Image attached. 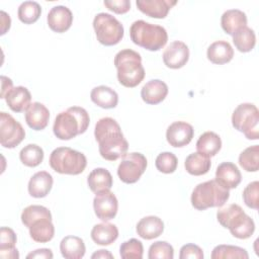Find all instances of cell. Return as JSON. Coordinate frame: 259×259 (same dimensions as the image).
I'll return each instance as SVG.
<instances>
[{
	"instance_id": "43",
	"label": "cell",
	"mask_w": 259,
	"mask_h": 259,
	"mask_svg": "<svg viewBox=\"0 0 259 259\" xmlns=\"http://www.w3.org/2000/svg\"><path fill=\"white\" fill-rule=\"evenodd\" d=\"M180 259H202L203 252L202 249L195 244L183 245L179 253Z\"/></svg>"
},
{
	"instance_id": "33",
	"label": "cell",
	"mask_w": 259,
	"mask_h": 259,
	"mask_svg": "<svg viewBox=\"0 0 259 259\" xmlns=\"http://www.w3.org/2000/svg\"><path fill=\"white\" fill-rule=\"evenodd\" d=\"M233 42L236 49L241 53H248L252 51L256 44V35L252 28L244 26L233 35Z\"/></svg>"
},
{
	"instance_id": "3",
	"label": "cell",
	"mask_w": 259,
	"mask_h": 259,
	"mask_svg": "<svg viewBox=\"0 0 259 259\" xmlns=\"http://www.w3.org/2000/svg\"><path fill=\"white\" fill-rule=\"evenodd\" d=\"M118 82L127 88L138 86L145 78L141 55L131 49L119 51L114 57Z\"/></svg>"
},
{
	"instance_id": "1",
	"label": "cell",
	"mask_w": 259,
	"mask_h": 259,
	"mask_svg": "<svg viewBox=\"0 0 259 259\" xmlns=\"http://www.w3.org/2000/svg\"><path fill=\"white\" fill-rule=\"evenodd\" d=\"M94 137L101 157L107 161H115L123 157L128 150V143L119 124L112 117H102L96 122Z\"/></svg>"
},
{
	"instance_id": "34",
	"label": "cell",
	"mask_w": 259,
	"mask_h": 259,
	"mask_svg": "<svg viewBox=\"0 0 259 259\" xmlns=\"http://www.w3.org/2000/svg\"><path fill=\"white\" fill-rule=\"evenodd\" d=\"M240 166L247 172H256L259 169V146L246 148L239 156Z\"/></svg>"
},
{
	"instance_id": "23",
	"label": "cell",
	"mask_w": 259,
	"mask_h": 259,
	"mask_svg": "<svg viewBox=\"0 0 259 259\" xmlns=\"http://www.w3.org/2000/svg\"><path fill=\"white\" fill-rule=\"evenodd\" d=\"M31 239L37 243L50 242L55 235V227L52 218H40L35 220L28 227Z\"/></svg>"
},
{
	"instance_id": "10",
	"label": "cell",
	"mask_w": 259,
	"mask_h": 259,
	"mask_svg": "<svg viewBox=\"0 0 259 259\" xmlns=\"http://www.w3.org/2000/svg\"><path fill=\"white\" fill-rule=\"evenodd\" d=\"M148 162L146 157L137 152L125 154L117 168V175L119 179L126 183H136L146 171Z\"/></svg>"
},
{
	"instance_id": "36",
	"label": "cell",
	"mask_w": 259,
	"mask_h": 259,
	"mask_svg": "<svg viewBox=\"0 0 259 259\" xmlns=\"http://www.w3.org/2000/svg\"><path fill=\"white\" fill-rule=\"evenodd\" d=\"M19 159L27 167H36L44 160V150L35 144H29L21 149Z\"/></svg>"
},
{
	"instance_id": "45",
	"label": "cell",
	"mask_w": 259,
	"mask_h": 259,
	"mask_svg": "<svg viewBox=\"0 0 259 259\" xmlns=\"http://www.w3.org/2000/svg\"><path fill=\"white\" fill-rule=\"evenodd\" d=\"M54 257L53 252L50 249L47 248H42V249H37L34 250L33 252L27 254L26 258L30 259V258H37V259H52Z\"/></svg>"
},
{
	"instance_id": "42",
	"label": "cell",
	"mask_w": 259,
	"mask_h": 259,
	"mask_svg": "<svg viewBox=\"0 0 259 259\" xmlns=\"http://www.w3.org/2000/svg\"><path fill=\"white\" fill-rule=\"evenodd\" d=\"M243 199L245 204L254 209H258L259 204V182L253 181L249 183L243 190Z\"/></svg>"
},
{
	"instance_id": "24",
	"label": "cell",
	"mask_w": 259,
	"mask_h": 259,
	"mask_svg": "<svg viewBox=\"0 0 259 259\" xmlns=\"http://www.w3.org/2000/svg\"><path fill=\"white\" fill-rule=\"evenodd\" d=\"M221 25L226 33L233 35L239 29L247 26V16L239 9L227 10L222 15Z\"/></svg>"
},
{
	"instance_id": "26",
	"label": "cell",
	"mask_w": 259,
	"mask_h": 259,
	"mask_svg": "<svg viewBox=\"0 0 259 259\" xmlns=\"http://www.w3.org/2000/svg\"><path fill=\"white\" fill-rule=\"evenodd\" d=\"M206 56L211 63L223 65L229 63L233 59L234 50L228 41L217 40L207 48Z\"/></svg>"
},
{
	"instance_id": "32",
	"label": "cell",
	"mask_w": 259,
	"mask_h": 259,
	"mask_svg": "<svg viewBox=\"0 0 259 259\" xmlns=\"http://www.w3.org/2000/svg\"><path fill=\"white\" fill-rule=\"evenodd\" d=\"M211 166L209 157H206L198 152L188 155L184 162L185 170L194 176H200L206 174Z\"/></svg>"
},
{
	"instance_id": "7",
	"label": "cell",
	"mask_w": 259,
	"mask_h": 259,
	"mask_svg": "<svg viewBox=\"0 0 259 259\" xmlns=\"http://www.w3.org/2000/svg\"><path fill=\"white\" fill-rule=\"evenodd\" d=\"M86 165L85 155L69 147H59L50 156L51 168L60 174L78 175L85 170Z\"/></svg>"
},
{
	"instance_id": "11",
	"label": "cell",
	"mask_w": 259,
	"mask_h": 259,
	"mask_svg": "<svg viewBox=\"0 0 259 259\" xmlns=\"http://www.w3.org/2000/svg\"><path fill=\"white\" fill-rule=\"evenodd\" d=\"M25 138V131L22 125L9 113H0V144L7 149L18 146Z\"/></svg>"
},
{
	"instance_id": "6",
	"label": "cell",
	"mask_w": 259,
	"mask_h": 259,
	"mask_svg": "<svg viewBox=\"0 0 259 259\" xmlns=\"http://www.w3.org/2000/svg\"><path fill=\"white\" fill-rule=\"evenodd\" d=\"M230 197L229 189L220 185L214 179L197 184L191 194V204L198 210L223 206Z\"/></svg>"
},
{
	"instance_id": "20",
	"label": "cell",
	"mask_w": 259,
	"mask_h": 259,
	"mask_svg": "<svg viewBox=\"0 0 259 259\" xmlns=\"http://www.w3.org/2000/svg\"><path fill=\"white\" fill-rule=\"evenodd\" d=\"M53 177L47 171H38L28 181V193L35 198L46 197L53 187Z\"/></svg>"
},
{
	"instance_id": "8",
	"label": "cell",
	"mask_w": 259,
	"mask_h": 259,
	"mask_svg": "<svg viewBox=\"0 0 259 259\" xmlns=\"http://www.w3.org/2000/svg\"><path fill=\"white\" fill-rule=\"evenodd\" d=\"M93 28L97 40L103 46L117 45L123 37L122 24L109 13L101 12L96 14L93 19Z\"/></svg>"
},
{
	"instance_id": "25",
	"label": "cell",
	"mask_w": 259,
	"mask_h": 259,
	"mask_svg": "<svg viewBox=\"0 0 259 259\" xmlns=\"http://www.w3.org/2000/svg\"><path fill=\"white\" fill-rule=\"evenodd\" d=\"M90 98L93 103L104 109L114 108L118 103L117 93L105 85L94 87L90 93Z\"/></svg>"
},
{
	"instance_id": "46",
	"label": "cell",
	"mask_w": 259,
	"mask_h": 259,
	"mask_svg": "<svg viewBox=\"0 0 259 259\" xmlns=\"http://www.w3.org/2000/svg\"><path fill=\"white\" fill-rule=\"evenodd\" d=\"M13 88V82L6 76H1V98H5L7 93Z\"/></svg>"
},
{
	"instance_id": "16",
	"label": "cell",
	"mask_w": 259,
	"mask_h": 259,
	"mask_svg": "<svg viewBox=\"0 0 259 259\" xmlns=\"http://www.w3.org/2000/svg\"><path fill=\"white\" fill-rule=\"evenodd\" d=\"M137 7L144 14L153 18H165L169 10L177 4L176 0H137Z\"/></svg>"
},
{
	"instance_id": "31",
	"label": "cell",
	"mask_w": 259,
	"mask_h": 259,
	"mask_svg": "<svg viewBox=\"0 0 259 259\" xmlns=\"http://www.w3.org/2000/svg\"><path fill=\"white\" fill-rule=\"evenodd\" d=\"M222 148V140L220 136L213 132H205L198 138L196 142V150L198 153L206 156H215Z\"/></svg>"
},
{
	"instance_id": "28",
	"label": "cell",
	"mask_w": 259,
	"mask_h": 259,
	"mask_svg": "<svg viewBox=\"0 0 259 259\" xmlns=\"http://www.w3.org/2000/svg\"><path fill=\"white\" fill-rule=\"evenodd\" d=\"M112 182L110 172L104 168H96L92 170L87 177V184L90 190L95 194L105 190H110Z\"/></svg>"
},
{
	"instance_id": "13",
	"label": "cell",
	"mask_w": 259,
	"mask_h": 259,
	"mask_svg": "<svg viewBox=\"0 0 259 259\" xmlns=\"http://www.w3.org/2000/svg\"><path fill=\"white\" fill-rule=\"evenodd\" d=\"M194 135L192 125L186 121H174L166 131V139L170 146L174 148H182L187 146Z\"/></svg>"
},
{
	"instance_id": "41",
	"label": "cell",
	"mask_w": 259,
	"mask_h": 259,
	"mask_svg": "<svg viewBox=\"0 0 259 259\" xmlns=\"http://www.w3.org/2000/svg\"><path fill=\"white\" fill-rule=\"evenodd\" d=\"M148 257L149 259H173L174 249L169 243L158 241L150 246Z\"/></svg>"
},
{
	"instance_id": "17",
	"label": "cell",
	"mask_w": 259,
	"mask_h": 259,
	"mask_svg": "<svg viewBox=\"0 0 259 259\" xmlns=\"http://www.w3.org/2000/svg\"><path fill=\"white\" fill-rule=\"evenodd\" d=\"M220 185L227 189L236 188L241 180L242 175L238 167L231 162H223L221 163L215 171V179Z\"/></svg>"
},
{
	"instance_id": "21",
	"label": "cell",
	"mask_w": 259,
	"mask_h": 259,
	"mask_svg": "<svg viewBox=\"0 0 259 259\" xmlns=\"http://www.w3.org/2000/svg\"><path fill=\"white\" fill-rule=\"evenodd\" d=\"M5 101L8 107L14 112L26 111L31 104V94L24 86L13 87L5 96Z\"/></svg>"
},
{
	"instance_id": "2",
	"label": "cell",
	"mask_w": 259,
	"mask_h": 259,
	"mask_svg": "<svg viewBox=\"0 0 259 259\" xmlns=\"http://www.w3.org/2000/svg\"><path fill=\"white\" fill-rule=\"evenodd\" d=\"M89 123L90 117L86 109L80 106H72L56 116L53 132L58 139L68 141L84 134Z\"/></svg>"
},
{
	"instance_id": "14",
	"label": "cell",
	"mask_w": 259,
	"mask_h": 259,
	"mask_svg": "<svg viewBox=\"0 0 259 259\" xmlns=\"http://www.w3.org/2000/svg\"><path fill=\"white\" fill-rule=\"evenodd\" d=\"M163 62L170 69L182 68L189 59V49L183 41L171 42L163 53Z\"/></svg>"
},
{
	"instance_id": "29",
	"label": "cell",
	"mask_w": 259,
	"mask_h": 259,
	"mask_svg": "<svg viewBox=\"0 0 259 259\" xmlns=\"http://www.w3.org/2000/svg\"><path fill=\"white\" fill-rule=\"evenodd\" d=\"M17 238L14 231L7 227L0 230V257L3 259H18L19 253L15 248Z\"/></svg>"
},
{
	"instance_id": "12",
	"label": "cell",
	"mask_w": 259,
	"mask_h": 259,
	"mask_svg": "<svg viewBox=\"0 0 259 259\" xmlns=\"http://www.w3.org/2000/svg\"><path fill=\"white\" fill-rule=\"evenodd\" d=\"M93 207L94 212L99 220L108 222L115 218L118 208V201L113 192L105 190L95 195L93 199Z\"/></svg>"
},
{
	"instance_id": "4",
	"label": "cell",
	"mask_w": 259,
	"mask_h": 259,
	"mask_svg": "<svg viewBox=\"0 0 259 259\" xmlns=\"http://www.w3.org/2000/svg\"><path fill=\"white\" fill-rule=\"evenodd\" d=\"M218 222L238 239H248L255 231L254 221L245 213L243 208L236 203L229 204L218 210Z\"/></svg>"
},
{
	"instance_id": "22",
	"label": "cell",
	"mask_w": 259,
	"mask_h": 259,
	"mask_svg": "<svg viewBox=\"0 0 259 259\" xmlns=\"http://www.w3.org/2000/svg\"><path fill=\"white\" fill-rule=\"evenodd\" d=\"M164 231L163 221L156 215L145 217L137 224L138 235L145 240H152L162 235Z\"/></svg>"
},
{
	"instance_id": "35",
	"label": "cell",
	"mask_w": 259,
	"mask_h": 259,
	"mask_svg": "<svg viewBox=\"0 0 259 259\" xmlns=\"http://www.w3.org/2000/svg\"><path fill=\"white\" fill-rule=\"evenodd\" d=\"M41 7L37 2L34 1H24L22 2L17 11L18 18L24 24L34 23L40 16Z\"/></svg>"
},
{
	"instance_id": "5",
	"label": "cell",
	"mask_w": 259,
	"mask_h": 259,
	"mask_svg": "<svg viewBox=\"0 0 259 259\" xmlns=\"http://www.w3.org/2000/svg\"><path fill=\"white\" fill-rule=\"evenodd\" d=\"M130 35L133 42L148 51H159L168 40L166 29L157 24L145 20H136L130 28Z\"/></svg>"
},
{
	"instance_id": "18",
	"label": "cell",
	"mask_w": 259,
	"mask_h": 259,
	"mask_svg": "<svg viewBox=\"0 0 259 259\" xmlns=\"http://www.w3.org/2000/svg\"><path fill=\"white\" fill-rule=\"evenodd\" d=\"M25 121L27 125L34 131H41L47 127L50 118V111L40 102H32L26 109Z\"/></svg>"
},
{
	"instance_id": "47",
	"label": "cell",
	"mask_w": 259,
	"mask_h": 259,
	"mask_svg": "<svg viewBox=\"0 0 259 259\" xmlns=\"http://www.w3.org/2000/svg\"><path fill=\"white\" fill-rule=\"evenodd\" d=\"M1 23H2L1 24V35H3L10 28V23H11L9 15L4 11H1Z\"/></svg>"
},
{
	"instance_id": "37",
	"label": "cell",
	"mask_w": 259,
	"mask_h": 259,
	"mask_svg": "<svg viewBox=\"0 0 259 259\" xmlns=\"http://www.w3.org/2000/svg\"><path fill=\"white\" fill-rule=\"evenodd\" d=\"M212 259H223V258H240L248 259L249 255L247 251L241 247L233 245H219L213 248L211 252Z\"/></svg>"
},
{
	"instance_id": "48",
	"label": "cell",
	"mask_w": 259,
	"mask_h": 259,
	"mask_svg": "<svg viewBox=\"0 0 259 259\" xmlns=\"http://www.w3.org/2000/svg\"><path fill=\"white\" fill-rule=\"evenodd\" d=\"M91 258L92 259H99V258H102V259H106V258H109V259H112L113 258V255L107 251V250H104V249H100V250H97L95 253H93L91 255Z\"/></svg>"
},
{
	"instance_id": "39",
	"label": "cell",
	"mask_w": 259,
	"mask_h": 259,
	"mask_svg": "<svg viewBox=\"0 0 259 259\" xmlns=\"http://www.w3.org/2000/svg\"><path fill=\"white\" fill-rule=\"evenodd\" d=\"M40 218H52V213L46 206L42 205H29L21 212V222L25 227H29L32 222Z\"/></svg>"
},
{
	"instance_id": "38",
	"label": "cell",
	"mask_w": 259,
	"mask_h": 259,
	"mask_svg": "<svg viewBox=\"0 0 259 259\" xmlns=\"http://www.w3.org/2000/svg\"><path fill=\"white\" fill-rule=\"evenodd\" d=\"M144 247L141 241L132 238L123 242L119 247V254L122 259H142Z\"/></svg>"
},
{
	"instance_id": "9",
	"label": "cell",
	"mask_w": 259,
	"mask_h": 259,
	"mask_svg": "<svg viewBox=\"0 0 259 259\" xmlns=\"http://www.w3.org/2000/svg\"><path fill=\"white\" fill-rule=\"evenodd\" d=\"M233 126L243 133L248 140L259 138V110L252 103H242L236 107L232 114Z\"/></svg>"
},
{
	"instance_id": "40",
	"label": "cell",
	"mask_w": 259,
	"mask_h": 259,
	"mask_svg": "<svg viewBox=\"0 0 259 259\" xmlns=\"http://www.w3.org/2000/svg\"><path fill=\"white\" fill-rule=\"evenodd\" d=\"M156 168L165 174L173 173L178 165L177 157L171 152H163L159 154L155 161Z\"/></svg>"
},
{
	"instance_id": "30",
	"label": "cell",
	"mask_w": 259,
	"mask_h": 259,
	"mask_svg": "<svg viewBox=\"0 0 259 259\" xmlns=\"http://www.w3.org/2000/svg\"><path fill=\"white\" fill-rule=\"evenodd\" d=\"M60 251L66 259H80L85 255V244L77 236H67L60 243Z\"/></svg>"
},
{
	"instance_id": "44",
	"label": "cell",
	"mask_w": 259,
	"mask_h": 259,
	"mask_svg": "<svg viewBox=\"0 0 259 259\" xmlns=\"http://www.w3.org/2000/svg\"><path fill=\"white\" fill-rule=\"evenodd\" d=\"M103 4L116 14H124L131 9V1L128 0H105Z\"/></svg>"
},
{
	"instance_id": "19",
	"label": "cell",
	"mask_w": 259,
	"mask_h": 259,
	"mask_svg": "<svg viewBox=\"0 0 259 259\" xmlns=\"http://www.w3.org/2000/svg\"><path fill=\"white\" fill-rule=\"evenodd\" d=\"M168 94V86L165 82L154 79L147 82L142 90H141V97L147 104H158L162 102Z\"/></svg>"
},
{
	"instance_id": "27",
	"label": "cell",
	"mask_w": 259,
	"mask_h": 259,
	"mask_svg": "<svg viewBox=\"0 0 259 259\" xmlns=\"http://www.w3.org/2000/svg\"><path fill=\"white\" fill-rule=\"evenodd\" d=\"M118 237V229L115 225L104 222L95 225L91 230V238L101 246H108L112 244Z\"/></svg>"
},
{
	"instance_id": "15",
	"label": "cell",
	"mask_w": 259,
	"mask_h": 259,
	"mask_svg": "<svg viewBox=\"0 0 259 259\" xmlns=\"http://www.w3.org/2000/svg\"><path fill=\"white\" fill-rule=\"evenodd\" d=\"M49 27L58 33L67 31L73 22L72 11L63 5L54 6L48 14L47 17Z\"/></svg>"
}]
</instances>
